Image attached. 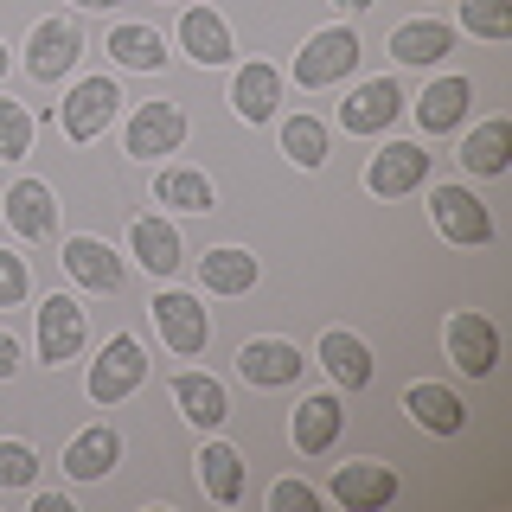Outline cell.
Instances as JSON below:
<instances>
[{
  "label": "cell",
  "instance_id": "6da1fadb",
  "mask_svg": "<svg viewBox=\"0 0 512 512\" xmlns=\"http://www.w3.org/2000/svg\"><path fill=\"white\" fill-rule=\"evenodd\" d=\"M352 64H359V32H352V26H327V32H314V39L301 45L295 77H301V90H320V84H340Z\"/></svg>",
  "mask_w": 512,
  "mask_h": 512
},
{
  "label": "cell",
  "instance_id": "7a4b0ae2",
  "mask_svg": "<svg viewBox=\"0 0 512 512\" xmlns=\"http://www.w3.org/2000/svg\"><path fill=\"white\" fill-rule=\"evenodd\" d=\"M116 103H122V90L109 84V77H84V84L64 96V109H58L64 135H71V141H96L109 122H116Z\"/></svg>",
  "mask_w": 512,
  "mask_h": 512
},
{
  "label": "cell",
  "instance_id": "3957f363",
  "mask_svg": "<svg viewBox=\"0 0 512 512\" xmlns=\"http://www.w3.org/2000/svg\"><path fill=\"white\" fill-rule=\"evenodd\" d=\"M148 378V359H141V346L128 340V333H116V340L103 346V359L90 365V397L96 404H122L135 384Z\"/></svg>",
  "mask_w": 512,
  "mask_h": 512
},
{
  "label": "cell",
  "instance_id": "277c9868",
  "mask_svg": "<svg viewBox=\"0 0 512 512\" xmlns=\"http://www.w3.org/2000/svg\"><path fill=\"white\" fill-rule=\"evenodd\" d=\"M429 212H436L448 244H493V218H487V205H480L474 192L436 186V192H429Z\"/></svg>",
  "mask_w": 512,
  "mask_h": 512
},
{
  "label": "cell",
  "instance_id": "5b68a950",
  "mask_svg": "<svg viewBox=\"0 0 512 512\" xmlns=\"http://www.w3.org/2000/svg\"><path fill=\"white\" fill-rule=\"evenodd\" d=\"M186 141V109L180 103H141L128 122V154L135 160H160Z\"/></svg>",
  "mask_w": 512,
  "mask_h": 512
},
{
  "label": "cell",
  "instance_id": "8992f818",
  "mask_svg": "<svg viewBox=\"0 0 512 512\" xmlns=\"http://www.w3.org/2000/svg\"><path fill=\"white\" fill-rule=\"evenodd\" d=\"M77 52H84V32L71 20H39L32 26V45H26V71L39 84H52V77H64L77 64Z\"/></svg>",
  "mask_w": 512,
  "mask_h": 512
},
{
  "label": "cell",
  "instance_id": "52a82bcc",
  "mask_svg": "<svg viewBox=\"0 0 512 512\" xmlns=\"http://www.w3.org/2000/svg\"><path fill=\"white\" fill-rule=\"evenodd\" d=\"M154 327L167 333V346L180 352V359L205 352V340H212V320H205V308L192 295H180V288H167V295L154 301Z\"/></svg>",
  "mask_w": 512,
  "mask_h": 512
},
{
  "label": "cell",
  "instance_id": "ba28073f",
  "mask_svg": "<svg viewBox=\"0 0 512 512\" xmlns=\"http://www.w3.org/2000/svg\"><path fill=\"white\" fill-rule=\"evenodd\" d=\"M397 116H404V90H397L391 77H372V84H359L340 103V128H352V135H378V128H391Z\"/></svg>",
  "mask_w": 512,
  "mask_h": 512
},
{
  "label": "cell",
  "instance_id": "9c48e42d",
  "mask_svg": "<svg viewBox=\"0 0 512 512\" xmlns=\"http://www.w3.org/2000/svg\"><path fill=\"white\" fill-rule=\"evenodd\" d=\"M429 180V154L410 148V141H391V148L372 154V173H365V186L378 192V199H404V192H416Z\"/></svg>",
  "mask_w": 512,
  "mask_h": 512
},
{
  "label": "cell",
  "instance_id": "30bf717a",
  "mask_svg": "<svg viewBox=\"0 0 512 512\" xmlns=\"http://www.w3.org/2000/svg\"><path fill=\"white\" fill-rule=\"evenodd\" d=\"M442 340H448V359H455L468 378H487L493 365H500V333H493L480 314H455Z\"/></svg>",
  "mask_w": 512,
  "mask_h": 512
},
{
  "label": "cell",
  "instance_id": "8fae6325",
  "mask_svg": "<svg viewBox=\"0 0 512 512\" xmlns=\"http://www.w3.org/2000/svg\"><path fill=\"white\" fill-rule=\"evenodd\" d=\"M333 500L352 506V512H378L397 500V474L378 468V461H346L340 474H333Z\"/></svg>",
  "mask_w": 512,
  "mask_h": 512
},
{
  "label": "cell",
  "instance_id": "7c38bea8",
  "mask_svg": "<svg viewBox=\"0 0 512 512\" xmlns=\"http://www.w3.org/2000/svg\"><path fill=\"white\" fill-rule=\"evenodd\" d=\"M77 346H84V308H77L71 295H52L39 308V352H45V365L77 359Z\"/></svg>",
  "mask_w": 512,
  "mask_h": 512
},
{
  "label": "cell",
  "instance_id": "4fadbf2b",
  "mask_svg": "<svg viewBox=\"0 0 512 512\" xmlns=\"http://www.w3.org/2000/svg\"><path fill=\"white\" fill-rule=\"evenodd\" d=\"M64 269L90 288V295H116L122 288V256L103 244V237H71L64 244Z\"/></svg>",
  "mask_w": 512,
  "mask_h": 512
},
{
  "label": "cell",
  "instance_id": "5bb4252c",
  "mask_svg": "<svg viewBox=\"0 0 512 512\" xmlns=\"http://www.w3.org/2000/svg\"><path fill=\"white\" fill-rule=\"evenodd\" d=\"M320 365H327L333 384H346V391H365V384H372V346L346 327L320 333Z\"/></svg>",
  "mask_w": 512,
  "mask_h": 512
},
{
  "label": "cell",
  "instance_id": "9a60e30c",
  "mask_svg": "<svg viewBox=\"0 0 512 512\" xmlns=\"http://www.w3.org/2000/svg\"><path fill=\"white\" fill-rule=\"evenodd\" d=\"M7 224L20 237H52L58 231V199H52V186L45 180H20L7 192Z\"/></svg>",
  "mask_w": 512,
  "mask_h": 512
},
{
  "label": "cell",
  "instance_id": "2e32d148",
  "mask_svg": "<svg viewBox=\"0 0 512 512\" xmlns=\"http://www.w3.org/2000/svg\"><path fill=\"white\" fill-rule=\"evenodd\" d=\"M468 103H474V84H468V77H436V84L416 96V122H423L429 135H448V128L468 116Z\"/></svg>",
  "mask_w": 512,
  "mask_h": 512
},
{
  "label": "cell",
  "instance_id": "e0dca14e",
  "mask_svg": "<svg viewBox=\"0 0 512 512\" xmlns=\"http://www.w3.org/2000/svg\"><path fill=\"white\" fill-rule=\"evenodd\" d=\"M404 410L423 429H436V436H461V429H468V410H461V397L448 391V384H410V391H404Z\"/></svg>",
  "mask_w": 512,
  "mask_h": 512
},
{
  "label": "cell",
  "instance_id": "ac0fdd59",
  "mask_svg": "<svg viewBox=\"0 0 512 512\" xmlns=\"http://www.w3.org/2000/svg\"><path fill=\"white\" fill-rule=\"evenodd\" d=\"M301 365L308 359H301L288 340H250L244 352H237V372H244L250 384H295Z\"/></svg>",
  "mask_w": 512,
  "mask_h": 512
},
{
  "label": "cell",
  "instance_id": "d6986e66",
  "mask_svg": "<svg viewBox=\"0 0 512 512\" xmlns=\"http://www.w3.org/2000/svg\"><path fill=\"white\" fill-rule=\"evenodd\" d=\"M199 487L212 493L218 506H237L244 500V455L231 442H205L199 448Z\"/></svg>",
  "mask_w": 512,
  "mask_h": 512
},
{
  "label": "cell",
  "instance_id": "ffe728a7",
  "mask_svg": "<svg viewBox=\"0 0 512 512\" xmlns=\"http://www.w3.org/2000/svg\"><path fill=\"white\" fill-rule=\"evenodd\" d=\"M340 423H346V410L333 404V397H308V404H295V423H288V436H295L301 455H320V448L340 442Z\"/></svg>",
  "mask_w": 512,
  "mask_h": 512
},
{
  "label": "cell",
  "instance_id": "44dd1931",
  "mask_svg": "<svg viewBox=\"0 0 512 512\" xmlns=\"http://www.w3.org/2000/svg\"><path fill=\"white\" fill-rule=\"evenodd\" d=\"M173 404H180L186 423H199V429H218L224 416H231V404H224V384L205 378V372H180V378H173Z\"/></svg>",
  "mask_w": 512,
  "mask_h": 512
},
{
  "label": "cell",
  "instance_id": "7402d4cb",
  "mask_svg": "<svg viewBox=\"0 0 512 512\" xmlns=\"http://www.w3.org/2000/svg\"><path fill=\"white\" fill-rule=\"evenodd\" d=\"M276 103H282V77L269 71V64H244L237 84H231V109L244 122H269V116H276Z\"/></svg>",
  "mask_w": 512,
  "mask_h": 512
},
{
  "label": "cell",
  "instance_id": "603a6c76",
  "mask_svg": "<svg viewBox=\"0 0 512 512\" xmlns=\"http://www.w3.org/2000/svg\"><path fill=\"white\" fill-rule=\"evenodd\" d=\"M116 455H122V436L96 423V429H84V436L64 448V474L71 480H103L109 468H116Z\"/></svg>",
  "mask_w": 512,
  "mask_h": 512
},
{
  "label": "cell",
  "instance_id": "cb8c5ba5",
  "mask_svg": "<svg viewBox=\"0 0 512 512\" xmlns=\"http://www.w3.org/2000/svg\"><path fill=\"white\" fill-rule=\"evenodd\" d=\"M448 45H455V26L448 20H410L391 32V58L397 64H436Z\"/></svg>",
  "mask_w": 512,
  "mask_h": 512
},
{
  "label": "cell",
  "instance_id": "d4e9b609",
  "mask_svg": "<svg viewBox=\"0 0 512 512\" xmlns=\"http://www.w3.org/2000/svg\"><path fill=\"white\" fill-rule=\"evenodd\" d=\"M199 276H205V288H212V295H250V288H256V256L237 250V244L205 250Z\"/></svg>",
  "mask_w": 512,
  "mask_h": 512
},
{
  "label": "cell",
  "instance_id": "484cf974",
  "mask_svg": "<svg viewBox=\"0 0 512 512\" xmlns=\"http://www.w3.org/2000/svg\"><path fill=\"white\" fill-rule=\"evenodd\" d=\"M180 45L199 64H224L231 58V32H224V20L212 7H186V20H180Z\"/></svg>",
  "mask_w": 512,
  "mask_h": 512
},
{
  "label": "cell",
  "instance_id": "4316f807",
  "mask_svg": "<svg viewBox=\"0 0 512 512\" xmlns=\"http://www.w3.org/2000/svg\"><path fill=\"white\" fill-rule=\"evenodd\" d=\"M135 256H141V269L148 276H173L180 269V231L173 224H160V218H135Z\"/></svg>",
  "mask_w": 512,
  "mask_h": 512
},
{
  "label": "cell",
  "instance_id": "83f0119b",
  "mask_svg": "<svg viewBox=\"0 0 512 512\" xmlns=\"http://www.w3.org/2000/svg\"><path fill=\"white\" fill-rule=\"evenodd\" d=\"M154 199L173 205V212H212V180H205V173H192V167H167L154 180Z\"/></svg>",
  "mask_w": 512,
  "mask_h": 512
},
{
  "label": "cell",
  "instance_id": "f1b7e54d",
  "mask_svg": "<svg viewBox=\"0 0 512 512\" xmlns=\"http://www.w3.org/2000/svg\"><path fill=\"white\" fill-rule=\"evenodd\" d=\"M512 160V122H487L468 135V148H461V167L468 173H506Z\"/></svg>",
  "mask_w": 512,
  "mask_h": 512
},
{
  "label": "cell",
  "instance_id": "f546056e",
  "mask_svg": "<svg viewBox=\"0 0 512 512\" xmlns=\"http://www.w3.org/2000/svg\"><path fill=\"white\" fill-rule=\"evenodd\" d=\"M109 52H116V64H128V71H160V64H167V45H160L154 26H116L109 32Z\"/></svg>",
  "mask_w": 512,
  "mask_h": 512
},
{
  "label": "cell",
  "instance_id": "4dcf8cb0",
  "mask_svg": "<svg viewBox=\"0 0 512 512\" xmlns=\"http://www.w3.org/2000/svg\"><path fill=\"white\" fill-rule=\"evenodd\" d=\"M282 154L295 160V167H320V160H327V128L314 116H288L282 122Z\"/></svg>",
  "mask_w": 512,
  "mask_h": 512
},
{
  "label": "cell",
  "instance_id": "1f68e13d",
  "mask_svg": "<svg viewBox=\"0 0 512 512\" xmlns=\"http://www.w3.org/2000/svg\"><path fill=\"white\" fill-rule=\"evenodd\" d=\"M461 26L474 39H512V0H461Z\"/></svg>",
  "mask_w": 512,
  "mask_h": 512
},
{
  "label": "cell",
  "instance_id": "d6a6232c",
  "mask_svg": "<svg viewBox=\"0 0 512 512\" xmlns=\"http://www.w3.org/2000/svg\"><path fill=\"white\" fill-rule=\"evenodd\" d=\"M26 148H32V116L0 96V160H26Z\"/></svg>",
  "mask_w": 512,
  "mask_h": 512
},
{
  "label": "cell",
  "instance_id": "836d02e7",
  "mask_svg": "<svg viewBox=\"0 0 512 512\" xmlns=\"http://www.w3.org/2000/svg\"><path fill=\"white\" fill-rule=\"evenodd\" d=\"M32 474H39V455L26 442H0V487H32Z\"/></svg>",
  "mask_w": 512,
  "mask_h": 512
},
{
  "label": "cell",
  "instance_id": "e575fe53",
  "mask_svg": "<svg viewBox=\"0 0 512 512\" xmlns=\"http://www.w3.org/2000/svg\"><path fill=\"white\" fill-rule=\"evenodd\" d=\"M26 288H32L26 263H20L13 250H0V308H20V301H26Z\"/></svg>",
  "mask_w": 512,
  "mask_h": 512
},
{
  "label": "cell",
  "instance_id": "d590c367",
  "mask_svg": "<svg viewBox=\"0 0 512 512\" xmlns=\"http://www.w3.org/2000/svg\"><path fill=\"white\" fill-rule=\"evenodd\" d=\"M269 506H276V512L308 506V512H314V487H308V480H276V487H269Z\"/></svg>",
  "mask_w": 512,
  "mask_h": 512
},
{
  "label": "cell",
  "instance_id": "8d00e7d4",
  "mask_svg": "<svg viewBox=\"0 0 512 512\" xmlns=\"http://www.w3.org/2000/svg\"><path fill=\"white\" fill-rule=\"evenodd\" d=\"M13 372H20V346L0 333V378H13Z\"/></svg>",
  "mask_w": 512,
  "mask_h": 512
},
{
  "label": "cell",
  "instance_id": "74e56055",
  "mask_svg": "<svg viewBox=\"0 0 512 512\" xmlns=\"http://www.w3.org/2000/svg\"><path fill=\"white\" fill-rule=\"evenodd\" d=\"M333 7H352V13H359V7H372V0H333Z\"/></svg>",
  "mask_w": 512,
  "mask_h": 512
},
{
  "label": "cell",
  "instance_id": "f35d334b",
  "mask_svg": "<svg viewBox=\"0 0 512 512\" xmlns=\"http://www.w3.org/2000/svg\"><path fill=\"white\" fill-rule=\"evenodd\" d=\"M71 7H116V0H71Z\"/></svg>",
  "mask_w": 512,
  "mask_h": 512
},
{
  "label": "cell",
  "instance_id": "ab89813d",
  "mask_svg": "<svg viewBox=\"0 0 512 512\" xmlns=\"http://www.w3.org/2000/svg\"><path fill=\"white\" fill-rule=\"evenodd\" d=\"M0 77H7V45H0Z\"/></svg>",
  "mask_w": 512,
  "mask_h": 512
}]
</instances>
